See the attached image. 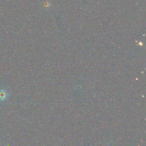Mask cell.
Segmentation results:
<instances>
[{"label": "cell", "mask_w": 146, "mask_h": 146, "mask_svg": "<svg viewBox=\"0 0 146 146\" xmlns=\"http://www.w3.org/2000/svg\"><path fill=\"white\" fill-rule=\"evenodd\" d=\"M8 92L5 89H0V101L6 100L8 97Z\"/></svg>", "instance_id": "6da1fadb"}]
</instances>
